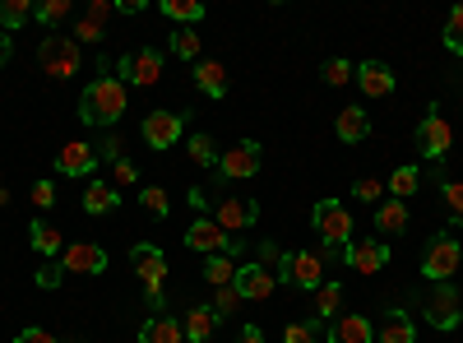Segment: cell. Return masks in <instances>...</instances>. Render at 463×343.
Instances as JSON below:
<instances>
[{"label":"cell","mask_w":463,"mask_h":343,"mask_svg":"<svg viewBox=\"0 0 463 343\" xmlns=\"http://www.w3.org/2000/svg\"><path fill=\"white\" fill-rule=\"evenodd\" d=\"M80 117L89 121V126H116L126 117V84L121 80H93L89 89H84V98H80Z\"/></svg>","instance_id":"cell-1"},{"label":"cell","mask_w":463,"mask_h":343,"mask_svg":"<svg viewBox=\"0 0 463 343\" xmlns=\"http://www.w3.org/2000/svg\"><path fill=\"white\" fill-rule=\"evenodd\" d=\"M37 65H43L52 80H70V74L80 70V43L61 37V33H47L43 47H37Z\"/></svg>","instance_id":"cell-2"},{"label":"cell","mask_w":463,"mask_h":343,"mask_svg":"<svg viewBox=\"0 0 463 343\" xmlns=\"http://www.w3.org/2000/svg\"><path fill=\"white\" fill-rule=\"evenodd\" d=\"M421 320H427L431 329H454L463 320L454 283H431L427 292H421Z\"/></svg>","instance_id":"cell-3"},{"label":"cell","mask_w":463,"mask_h":343,"mask_svg":"<svg viewBox=\"0 0 463 343\" xmlns=\"http://www.w3.org/2000/svg\"><path fill=\"white\" fill-rule=\"evenodd\" d=\"M458 260H463L458 242H454L449 233H436V237L427 242V255H421V274H427L431 283H449L454 270H458Z\"/></svg>","instance_id":"cell-4"},{"label":"cell","mask_w":463,"mask_h":343,"mask_svg":"<svg viewBox=\"0 0 463 343\" xmlns=\"http://www.w3.org/2000/svg\"><path fill=\"white\" fill-rule=\"evenodd\" d=\"M316 233L325 246H347L353 242V214L343 209V200H320L316 205Z\"/></svg>","instance_id":"cell-5"},{"label":"cell","mask_w":463,"mask_h":343,"mask_svg":"<svg viewBox=\"0 0 463 343\" xmlns=\"http://www.w3.org/2000/svg\"><path fill=\"white\" fill-rule=\"evenodd\" d=\"M185 246L190 251H204V255H237V242H232L213 218H195V223H190Z\"/></svg>","instance_id":"cell-6"},{"label":"cell","mask_w":463,"mask_h":343,"mask_svg":"<svg viewBox=\"0 0 463 343\" xmlns=\"http://www.w3.org/2000/svg\"><path fill=\"white\" fill-rule=\"evenodd\" d=\"M417 148L427 158H445L449 148H454V130H449V121L440 117V111H427L421 117V126H417Z\"/></svg>","instance_id":"cell-7"},{"label":"cell","mask_w":463,"mask_h":343,"mask_svg":"<svg viewBox=\"0 0 463 343\" xmlns=\"http://www.w3.org/2000/svg\"><path fill=\"white\" fill-rule=\"evenodd\" d=\"M121 80L148 89V84H158L163 80V56L153 52V47H139V52H126L121 56Z\"/></svg>","instance_id":"cell-8"},{"label":"cell","mask_w":463,"mask_h":343,"mask_svg":"<svg viewBox=\"0 0 463 343\" xmlns=\"http://www.w3.org/2000/svg\"><path fill=\"white\" fill-rule=\"evenodd\" d=\"M279 279H283V283H297V288H320V283H325V260H320V251H297V255H288V264H283Z\"/></svg>","instance_id":"cell-9"},{"label":"cell","mask_w":463,"mask_h":343,"mask_svg":"<svg viewBox=\"0 0 463 343\" xmlns=\"http://www.w3.org/2000/svg\"><path fill=\"white\" fill-rule=\"evenodd\" d=\"M98 144H84V139H70L61 154H56V172H65V176H89L93 181V172H98Z\"/></svg>","instance_id":"cell-10"},{"label":"cell","mask_w":463,"mask_h":343,"mask_svg":"<svg viewBox=\"0 0 463 343\" xmlns=\"http://www.w3.org/2000/svg\"><path fill=\"white\" fill-rule=\"evenodd\" d=\"M343 260L353 264L357 274H380L384 264H390V246H384L380 237H366V242H347Z\"/></svg>","instance_id":"cell-11"},{"label":"cell","mask_w":463,"mask_h":343,"mask_svg":"<svg viewBox=\"0 0 463 343\" xmlns=\"http://www.w3.org/2000/svg\"><path fill=\"white\" fill-rule=\"evenodd\" d=\"M260 163H264V154H260V144L255 139H241L237 148H227V154L218 158V172L232 181V176H255L260 172Z\"/></svg>","instance_id":"cell-12"},{"label":"cell","mask_w":463,"mask_h":343,"mask_svg":"<svg viewBox=\"0 0 463 343\" xmlns=\"http://www.w3.org/2000/svg\"><path fill=\"white\" fill-rule=\"evenodd\" d=\"M274 288H279V274L264 270V264H241V270H237L241 301H264V297H274Z\"/></svg>","instance_id":"cell-13"},{"label":"cell","mask_w":463,"mask_h":343,"mask_svg":"<svg viewBox=\"0 0 463 343\" xmlns=\"http://www.w3.org/2000/svg\"><path fill=\"white\" fill-rule=\"evenodd\" d=\"M181 117L176 111H148L144 117V139H148V148H172L176 139H181Z\"/></svg>","instance_id":"cell-14"},{"label":"cell","mask_w":463,"mask_h":343,"mask_svg":"<svg viewBox=\"0 0 463 343\" xmlns=\"http://www.w3.org/2000/svg\"><path fill=\"white\" fill-rule=\"evenodd\" d=\"M65 274H102L107 270V251L93 246V242H80V246H65Z\"/></svg>","instance_id":"cell-15"},{"label":"cell","mask_w":463,"mask_h":343,"mask_svg":"<svg viewBox=\"0 0 463 343\" xmlns=\"http://www.w3.org/2000/svg\"><path fill=\"white\" fill-rule=\"evenodd\" d=\"M130 260H135V274L144 279V288H153V283L163 288V279H167V255H163L158 246H148V242H139Z\"/></svg>","instance_id":"cell-16"},{"label":"cell","mask_w":463,"mask_h":343,"mask_svg":"<svg viewBox=\"0 0 463 343\" xmlns=\"http://www.w3.org/2000/svg\"><path fill=\"white\" fill-rule=\"evenodd\" d=\"M357 84H362L366 98H390L394 93V70L384 61H366V65H357Z\"/></svg>","instance_id":"cell-17"},{"label":"cell","mask_w":463,"mask_h":343,"mask_svg":"<svg viewBox=\"0 0 463 343\" xmlns=\"http://www.w3.org/2000/svg\"><path fill=\"white\" fill-rule=\"evenodd\" d=\"M255 214H260L255 200H218L213 223L222 227V233H237V227H250V223H255Z\"/></svg>","instance_id":"cell-18"},{"label":"cell","mask_w":463,"mask_h":343,"mask_svg":"<svg viewBox=\"0 0 463 343\" xmlns=\"http://www.w3.org/2000/svg\"><path fill=\"white\" fill-rule=\"evenodd\" d=\"M375 338V325L366 320V316H338L334 325H329V343H371Z\"/></svg>","instance_id":"cell-19"},{"label":"cell","mask_w":463,"mask_h":343,"mask_svg":"<svg viewBox=\"0 0 463 343\" xmlns=\"http://www.w3.org/2000/svg\"><path fill=\"white\" fill-rule=\"evenodd\" d=\"M334 135H338L343 144H362V139L371 135V117H366L362 107H343L338 121H334Z\"/></svg>","instance_id":"cell-20"},{"label":"cell","mask_w":463,"mask_h":343,"mask_svg":"<svg viewBox=\"0 0 463 343\" xmlns=\"http://www.w3.org/2000/svg\"><path fill=\"white\" fill-rule=\"evenodd\" d=\"M375 233H380V237L408 233V205H403V200H384V205L375 209Z\"/></svg>","instance_id":"cell-21"},{"label":"cell","mask_w":463,"mask_h":343,"mask_svg":"<svg viewBox=\"0 0 463 343\" xmlns=\"http://www.w3.org/2000/svg\"><path fill=\"white\" fill-rule=\"evenodd\" d=\"M213 325H218L213 307H190V311H185V320H181L185 343H209V338H213Z\"/></svg>","instance_id":"cell-22"},{"label":"cell","mask_w":463,"mask_h":343,"mask_svg":"<svg viewBox=\"0 0 463 343\" xmlns=\"http://www.w3.org/2000/svg\"><path fill=\"white\" fill-rule=\"evenodd\" d=\"M139 343H185V329H181V320H172V316H153V320H144Z\"/></svg>","instance_id":"cell-23"},{"label":"cell","mask_w":463,"mask_h":343,"mask_svg":"<svg viewBox=\"0 0 463 343\" xmlns=\"http://www.w3.org/2000/svg\"><path fill=\"white\" fill-rule=\"evenodd\" d=\"M380 343H417V329L408 311H384L380 316Z\"/></svg>","instance_id":"cell-24"},{"label":"cell","mask_w":463,"mask_h":343,"mask_svg":"<svg viewBox=\"0 0 463 343\" xmlns=\"http://www.w3.org/2000/svg\"><path fill=\"white\" fill-rule=\"evenodd\" d=\"M116 205H121L116 186H107V181H89V186H84V209H89V214H98V218H102V214H111Z\"/></svg>","instance_id":"cell-25"},{"label":"cell","mask_w":463,"mask_h":343,"mask_svg":"<svg viewBox=\"0 0 463 343\" xmlns=\"http://www.w3.org/2000/svg\"><path fill=\"white\" fill-rule=\"evenodd\" d=\"M195 84H200V93L222 98L227 93V70L218 61H195Z\"/></svg>","instance_id":"cell-26"},{"label":"cell","mask_w":463,"mask_h":343,"mask_svg":"<svg viewBox=\"0 0 463 343\" xmlns=\"http://www.w3.org/2000/svg\"><path fill=\"white\" fill-rule=\"evenodd\" d=\"M28 246H33L37 255H47V260L65 251V242H61V233H56L52 223H33V227H28Z\"/></svg>","instance_id":"cell-27"},{"label":"cell","mask_w":463,"mask_h":343,"mask_svg":"<svg viewBox=\"0 0 463 343\" xmlns=\"http://www.w3.org/2000/svg\"><path fill=\"white\" fill-rule=\"evenodd\" d=\"M163 14L176 19V24H190V28H195V24L204 19V5H200V0H163Z\"/></svg>","instance_id":"cell-28"},{"label":"cell","mask_w":463,"mask_h":343,"mask_svg":"<svg viewBox=\"0 0 463 343\" xmlns=\"http://www.w3.org/2000/svg\"><path fill=\"white\" fill-rule=\"evenodd\" d=\"M417 186H421V172H417V167H399V172L390 176L394 200H403V205H408V195H417Z\"/></svg>","instance_id":"cell-29"},{"label":"cell","mask_w":463,"mask_h":343,"mask_svg":"<svg viewBox=\"0 0 463 343\" xmlns=\"http://www.w3.org/2000/svg\"><path fill=\"white\" fill-rule=\"evenodd\" d=\"M204 279H209L213 288H227V283H237V270H232V255H213V260L204 264Z\"/></svg>","instance_id":"cell-30"},{"label":"cell","mask_w":463,"mask_h":343,"mask_svg":"<svg viewBox=\"0 0 463 343\" xmlns=\"http://www.w3.org/2000/svg\"><path fill=\"white\" fill-rule=\"evenodd\" d=\"M33 10L37 5H28V0H5V5H0V24H5V33H14L19 24H28Z\"/></svg>","instance_id":"cell-31"},{"label":"cell","mask_w":463,"mask_h":343,"mask_svg":"<svg viewBox=\"0 0 463 343\" xmlns=\"http://www.w3.org/2000/svg\"><path fill=\"white\" fill-rule=\"evenodd\" d=\"M139 205H144L153 218H167V209H172V200H167L163 186H139Z\"/></svg>","instance_id":"cell-32"},{"label":"cell","mask_w":463,"mask_h":343,"mask_svg":"<svg viewBox=\"0 0 463 343\" xmlns=\"http://www.w3.org/2000/svg\"><path fill=\"white\" fill-rule=\"evenodd\" d=\"M190 158H195L200 167H218V144L209 139V135H190Z\"/></svg>","instance_id":"cell-33"},{"label":"cell","mask_w":463,"mask_h":343,"mask_svg":"<svg viewBox=\"0 0 463 343\" xmlns=\"http://www.w3.org/2000/svg\"><path fill=\"white\" fill-rule=\"evenodd\" d=\"M172 52H176L181 61H195V56H200V37H195V28H176V33H172Z\"/></svg>","instance_id":"cell-34"},{"label":"cell","mask_w":463,"mask_h":343,"mask_svg":"<svg viewBox=\"0 0 463 343\" xmlns=\"http://www.w3.org/2000/svg\"><path fill=\"white\" fill-rule=\"evenodd\" d=\"M338 307H343V288H338V283H320V288H316V311H320V316H334Z\"/></svg>","instance_id":"cell-35"},{"label":"cell","mask_w":463,"mask_h":343,"mask_svg":"<svg viewBox=\"0 0 463 343\" xmlns=\"http://www.w3.org/2000/svg\"><path fill=\"white\" fill-rule=\"evenodd\" d=\"M320 74H325V84H329V89H343L347 80H357V70L347 65V61H338V56H334V61H325V70H320Z\"/></svg>","instance_id":"cell-36"},{"label":"cell","mask_w":463,"mask_h":343,"mask_svg":"<svg viewBox=\"0 0 463 343\" xmlns=\"http://www.w3.org/2000/svg\"><path fill=\"white\" fill-rule=\"evenodd\" d=\"M237 307H241V292H237V283H227V288H218V292H213V316H218V320H222V316H232Z\"/></svg>","instance_id":"cell-37"},{"label":"cell","mask_w":463,"mask_h":343,"mask_svg":"<svg viewBox=\"0 0 463 343\" xmlns=\"http://www.w3.org/2000/svg\"><path fill=\"white\" fill-rule=\"evenodd\" d=\"M445 47H449L454 56H463V5H454V14H449V24H445Z\"/></svg>","instance_id":"cell-38"},{"label":"cell","mask_w":463,"mask_h":343,"mask_svg":"<svg viewBox=\"0 0 463 343\" xmlns=\"http://www.w3.org/2000/svg\"><path fill=\"white\" fill-rule=\"evenodd\" d=\"M65 14H70V0H47V5H37V10H33V19H43L47 28H52V24H61Z\"/></svg>","instance_id":"cell-39"},{"label":"cell","mask_w":463,"mask_h":343,"mask_svg":"<svg viewBox=\"0 0 463 343\" xmlns=\"http://www.w3.org/2000/svg\"><path fill=\"white\" fill-rule=\"evenodd\" d=\"M61 279H65V264L61 260H47L43 270H37V288H56Z\"/></svg>","instance_id":"cell-40"},{"label":"cell","mask_w":463,"mask_h":343,"mask_svg":"<svg viewBox=\"0 0 463 343\" xmlns=\"http://www.w3.org/2000/svg\"><path fill=\"white\" fill-rule=\"evenodd\" d=\"M445 205H449L454 223H463V181H445Z\"/></svg>","instance_id":"cell-41"},{"label":"cell","mask_w":463,"mask_h":343,"mask_svg":"<svg viewBox=\"0 0 463 343\" xmlns=\"http://www.w3.org/2000/svg\"><path fill=\"white\" fill-rule=\"evenodd\" d=\"M111 172H116V186H135V181H139V167H135L130 158H116Z\"/></svg>","instance_id":"cell-42"},{"label":"cell","mask_w":463,"mask_h":343,"mask_svg":"<svg viewBox=\"0 0 463 343\" xmlns=\"http://www.w3.org/2000/svg\"><path fill=\"white\" fill-rule=\"evenodd\" d=\"M316 334H320L316 325H288L283 329V343H316Z\"/></svg>","instance_id":"cell-43"},{"label":"cell","mask_w":463,"mask_h":343,"mask_svg":"<svg viewBox=\"0 0 463 343\" xmlns=\"http://www.w3.org/2000/svg\"><path fill=\"white\" fill-rule=\"evenodd\" d=\"M33 205H37V209H52V205H56V186H52V181H37V186H33Z\"/></svg>","instance_id":"cell-44"},{"label":"cell","mask_w":463,"mask_h":343,"mask_svg":"<svg viewBox=\"0 0 463 343\" xmlns=\"http://www.w3.org/2000/svg\"><path fill=\"white\" fill-rule=\"evenodd\" d=\"M14 343H61V338H56V334H47L43 325H28L24 334H14Z\"/></svg>","instance_id":"cell-45"},{"label":"cell","mask_w":463,"mask_h":343,"mask_svg":"<svg viewBox=\"0 0 463 343\" xmlns=\"http://www.w3.org/2000/svg\"><path fill=\"white\" fill-rule=\"evenodd\" d=\"M74 37H84V43H102V24H98V19H80Z\"/></svg>","instance_id":"cell-46"},{"label":"cell","mask_w":463,"mask_h":343,"mask_svg":"<svg viewBox=\"0 0 463 343\" xmlns=\"http://www.w3.org/2000/svg\"><path fill=\"white\" fill-rule=\"evenodd\" d=\"M353 195H357V200H366V205H375V200H380V181H371V176H366V181H357V186H353Z\"/></svg>","instance_id":"cell-47"},{"label":"cell","mask_w":463,"mask_h":343,"mask_svg":"<svg viewBox=\"0 0 463 343\" xmlns=\"http://www.w3.org/2000/svg\"><path fill=\"white\" fill-rule=\"evenodd\" d=\"M260 255H264V260H269V264H274V270L283 274V264H288V255H283V251H279L274 242H264V246H260Z\"/></svg>","instance_id":"cell-48"},{"label":"cell","mask_w":463,"mask_h":343,"mask_svg":"<svg viewBox=\"0 0 463 343\" xmlns=\"http://www.w3.org/2000/svg\"><path fill=\"white\" fill-rule=\"evenodd\" d=\"M10 56H14V37L0 28V65H10Z\"/></svg>","instance_id":"cell-49"},{"label":"cell","mask_w":463,"mask_h":343,"mask_svg":"<svg viewBox=\"0 0 463 343\" xmlns=\"http://www.w3.org/2000/svg\"><path fill=\"white\" fill-rule=\"evenodd\" d=\"M98 158H111V163H116V158H121V144H116V139H102V144H98Z\"/></svg>","instance_id":"cell-50"},{"label":"cell","mask_w":463,"mask_h":343,"mask_svg":"<svg viewBox=\"0 0 463 343\" xmlns=\"http://www.w3.org/2000/svg\"><path fill=\"white\" fill-rule=\"evenodd\" d=\"M107 14H111V5H107V0H93V5H89V19L107 24Z\"/></svg>","instance_id":"cell-51"},{"label":"cell","mask_w":463,"mask_h":343,"mask_svg":"<svg viewBox=\"0 0 463 343\" xmlns=\"http://www.w3.org/2000/svg\"><path fill=\"white\" fill-rule=\"evenodd\" d=\"M237 343H264V329H260V325H246Z\"/></svg>","instance_id":"cell-52"}]
</instances>
